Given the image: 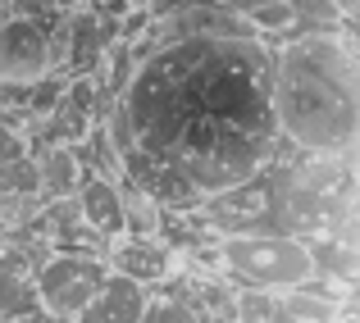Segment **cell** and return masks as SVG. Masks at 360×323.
<instances>
[{"label": "cell", "mask_w": 360, "mask_h": 323, "mask_svg": "<svg viewBox=\"0 0 360 323\" xmlns=\"http://www.w3.org/2000/svg\"><path fill=\"white\" fill-rule=\"evenodd\" d=\"M132 128L128 178L174 164L201 196L229 192L278 155L269 51L238 37H192L150 51L119 96Z\"/></svg>", "instance_id": "cell-1"}, {"label": "cell", "mask_w": 360, "mask_h": 323, "mask_svg": "<svg viewBox=\"0 0 360 323\" xmlns=\"http://www.w3.org/2000/svg\"><path fill=\"white\" fill-rule=\"evenodd\" d=\"M269 114L278 141L310 159H352L360 137V73L352 27L269 51Z\"/></svg>", "instance_id": "cell-2"}, {"label": "cell", "mask_w": 360, "mask_h": 323, "mask_svg": "<svg viewBox=\"0 0 360 323\" xmlns=\"http://www.w3.org/2000/svg\"><path fill=\"white\" fill-rule=\"evenodd\" d=\"M219 269L233 287H260V291H292L310 278V251L306 242L283 232H238L219 237Z\"/></svg>", "instance_id": "cell-3"}, {"label": "cell", "mask_w": 360, "mask_h": 323, "mask_svg": "<svg viewBox=\"0 0 360 323\" xmlns=\"http://www.w3.org/2000/svg\"><path fill=\"white\" fill-rule=\"evenodd\" d=\"M105 278H110L105 251H55L32 273L37 310L51 323H73L82 315V305L101 291Z\"/></svg>", "instance_id": "cell-4"}, {"label": "cell", "mask_w": 360, "mask_h": 323, "mask_svg": "<svg viewBox=\"0 0 360 323\" xmlns=\"http://www.w3.org/2000/svg\"><path fill=\"white\" fill-rule=\"evenodd\" d=\"M46 73H51V23L0 18V82L27 87V82L46 78Z\"/></svg>", "instance_id": "cell-5"}, {"label": "cell", "mask_w": 360, "mask_h": 323, "mask_svg": "<svg viewBox=\"0 0 360 323\" xmlns=\"http://www.w3.org/2000/svg\"><path fill=\"white\" fill-rule=\"evenodd\" d=\"M174 246H165L160 237H115L105 242V264L119 278H132L141 287H160L174 278Z\"/></svg>", "instance_id": "cell-6"}, {"label": "cell", "mask_w": 360, "mask_h": 323, "mask_svg": "<svg viewBox=\"0 0 360 323\" xmlns=\"http://www.w3.org/2000/svg\"><path fill=\"white\" fill-rule=\"evenodd\" d=\"M73 201H78L82 223H87L101 242L123 237V192H119V183H110V178H101V173H82Z\"/></svg>", "instance_id": "cell-7"}, {"label": "cell", "mask_w": 360, "mask_h": 323, "mask_svg": "<svg viewBox=\"0 0 360 323\" xmlns=\"http://www.w3.org/2000/svg\"><path fill=\"white\" fill-rule=\"evenodd\" d=\"M146 301H150V287L110 273V278L101 282V291L82 305V315L73 319V323H141Z\"/></svg>", "instance_id": "cell-8"}, {"label": "cell", "mask_w": 360, "mask_h": 323, "mask_svg": "<svg viewBox=\"0 0 360 323\" xmlns=\"http://www.w3.org/2000/svg\"><path fill=\"white\" fill-rule=\"evenodd\" d=\"M306 251H310V278L338 282V287H356L360 255H356L352 232H319L306 242Z\"/></svg>", "instance_id": "cell-9"}, {"label": "cell", "mask_w": 360, "mask_h": 323, "mask_svg": "<svg viewBox=\"0 0 360 323\" xmlns=\"http://www.w3.org/2000/svg\"><path fill=\"white\" fill-rule=\"evenodd\" d=\"M32 173H37V196H41V201H69L82 183V164H78V155H73V146L37 150Z\"/></svg>", "instance_id": "cell-10"}, {"label": "cell", "mask_w": 360, "mask_h": 323, "mask_svg": "<svg viewBox=\"0 0 360 323\" xmlns=\"http://www.w3.org/2000/svg\"><path fill=\"white\" fill-rule=\"evenodd\" d=\"M342 315H352V310H342L328 296H315L306 287H292V291H274V319L269 323H338Z\"/></svg>", "instance_id": "cell-11"}, {"label": "cell", "mask_w": 360, "mask_h": 323, "mask_svg": "<svg viewBox=\"0 0 360 323\" xmlns=\"http://www.w3.org/2000/svg\"><path fill=\"white\" fill-rule=\"evenodd\" d=\"M288 9H292V23H288V32H283V41H297V37H324V32H347V27H352V18H347L333 0H288Z\"/></svg>", "instance_id": "cell-12"}, {"label": "cell", "mask_w": 360, "mask_h": 323, "mask_svg": "<svg viewBox=\"0 0 360 323\" xmlns=\"http://www.w3.org/2000/svg\"><path fill=\"white\" fill-rule=\"evenodd\" d=\"M274 319V291L238 287L233 291V323H269Z\"/></svg>", "instance_id": "cell-13"}, {"label": "cell", "mask_w": 360, "mask_h": 323, "mask_svg": "<svg viewBox=\"0 0 360 323\" xmlns=\"http://www.w3.org/2000/svg\"><path fill=\"white\" fill-rule=\"evenodd\" d=\"M187 5H196V0H146V5H141V14H146L150 23H160V18H174V14H183Z\"/></svg>", "instance_id": "cell-14"}, {"label": "cell", "mask_w": 360, "mask_h": 323, "mask_svg": "<svg viewBox=\"0 0 360 323\" xmlns=\"http://www.w3.org/2000/svg\"><path fill=\"white\" fill-rule=\"evenodd\" d=\"M214 5H224V9H233V14H246V9H255V5H264V0H214Z\"/></svg>", "instance_id": "cell-15"}, {"label": "cell", "mask_w": 360, "mask_h": 323, "mask_svg": "<svg viewBox=\"0 0 360 323\" xmlns=\"http://www.w3.org/2000/svg\"><path fill=\"white\" fill-rule=\"evenodd\" d=\"M46 5H51L55 14H64V9H78V5H87V0H46Z\"/></svg>", "instance_id": "cell-16"}, {"label": "cell", "mask_w": 360, "mask_h": 323, "mask_svg": "<svg viewBox=\"0 0 360 323\" xmlns=\"http://www.w3.org/2000/svg\"><path fill=\"white\" fill-rule=\"evenodd\" d=\"M333 5H338V9H342V14H347V18H352V14H356V0H333Z\"/></svg>", "instance_id": "cell-17"}]
</instances>
